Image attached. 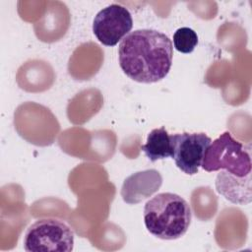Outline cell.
Instances as JSON below:
<instances>
[{
  "label": "cell",
  "mask_w": 252,
  "mask_h": 252,
  "mask_svg": "<svg viewBox=\"0 0 252 252\" xmlns=\"http://www.w3.org/2000/svg\"><path fill=\"white\" fill-rule=\"evenodd\" d=\"M133 19L127 8L111 4L101 9L93 22V32L103 45L114 46L132 30Z\"/></svg>",
  "instance_id": "cell-5"
},
{
  "label": "cell",
  "mask_w": 252,
  "mask_h": 252,
  "mask_svg": "<svg viewBox=\"0 0 252 252\" xmlns=\"http://www.w3.org/2000/svg\"><path fill=\"white\" fill-rule=\"evenodd\" d=\"M172 155L176 166L185 174L194 175L202 164L204 155L212 143L205 133H177L170 135Z\"/></svg>",
  "instance_id": "cell-6"
},
{
  "label": "cell",
  "mask_w": 252,
  "mask_h": 252,
  "mask_svg": "<svg viewBox=\"0 0 252 252\" xmlns=\"http://www.w3.org/2000/svg\"><path fill=\"white\" fill-rule=\"evenodd\" d=\"M189 204L179 195L164 192L150 199L144 207V222L150 233L163 240L183 236L191 223Z\"/></svg>",
  "instance_id": "cell-2"
},
{
  "label": "cell",
  "mask_w": 252,
  "mask_h": 252,
  "mask_svg": "<svg viewBox=\"0 0 252 252\" xmlns=\"http://www.w3.org/2000/svg\"><path fill=\"white\" fill-rule=\"evenodd\" d=\"M141 150L145 153L148 159L153 162L171 158L172 146L170 135L163 126L153 129L148 134L147 142L141 147Z\"/></svg>",
  "instance_id": "cell-9"
},
{
  "label": "cell",
  "mask_w": 252,
  "mask_h": 252,
  "mask_svg": "<svg viewBox=\"0 0 252 252\" xmlns=\"http://www.w3.org/2000/svg\"><path fill=\"white\" fill-rule=\"evenodd\" d=\"M74 232L63 221L41 219L32 223L24 236V249L29 252H70Z\"/></svg>",
  "instance_id": "cell-4"
},
{
  "label": "cell",
  "mask_w": 252,
  "mask_h": 252,
  "mask_svg": "<svg viewBox=\"0 0 252 252\" xmlns=\"http://www.w3.org/2000/svg\"><path fill=\"white\" fill-rule=\"evenodd\" d=\"M161 184L162 177L158 170H142L125 178L120 194L125 203L136 205L156 193Z\"/></svg>",
  "instance_id": "cell-7"
},
{
  "label": "cell",
  "mask_w": 252,
  "mask_h": 252,
  "mask_svg": "<svg viewBox=\"0 0 252 252\" xmlns=\"http://www.w3.org/2000/svg\"><path fill=\"white\" fill-rule=\"evenodd\" d=\"M198 44V35L190 28L182 27L173 34V46L181 53H191Z\"/></svg>",
  "instance_id": "cell-10"
},
{
  "label": "cell",
  "mask_w": 252,
  "mask_h": 252,
  "mask_svg": "<svg viewBox=\"0 0 252 252\" xmlns=\"http://www.w3.org/2000/svg\"><path fill=\"white\" fill-rule=\"evenodd\" d=\"M173 57V44L164 33L151 29L129 32L118 47L119 66L131 80L157 83L168 74Z\"/></svg>",
  "instance_id": "cell-1"
},
{
  "label": "cell",
  "mask_w": 252,
  "mask_h": 252,
  "mask_svg": "<svg viewBox=\"0 0 252 252\" xmlns=\"http://www.w3.org/2000/svg\"><path fill=\"white\" fill-rule=\"evenodd\" d=\"M251 174L244 177H237L221 170L216 178V189L226 200L234 204H249L251 202V188L250 186Z\"/></svg>",
  "instance_id": "cell-8"
},
{
  "label": "cell",
  "mask_w": 252,
  "mask_h": 252,
  "mask_svg": "<svg viewBox=\"0 0 252 252\" xmlns=\"http://www.w3.org/2000/svg\"><path fill=\"white\" fill-rule=\"evenodd\" d=\"M208 172L225 170L237 177L251 174V157L248 150L229 132L222 133L208 147L201 164Z\"/></svg>",
  "instance_id": "cell-3"
}]
</instances>
